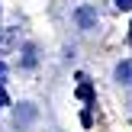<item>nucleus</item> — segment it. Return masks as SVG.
I'll return each instance as SVG.
<instances>
[{
    "label": "nucleus",
    "instance_id": "2",
    "mask_svg": "<svg viewBox=\"0 0 132 132\" xmlns=\"http://www.w3.org/2000/svg\"><path fill=\"white\" fill-rule=\"evenodd\" d=\"M77 94H81L84 100H90V97H94V90H90V84H81V87H77Z\"/></svg>",
    "mask_w": 132,
    "mask_h": 132
},
{
    "label": "nucleus",
    "instance_id": "5",
    "mask_svg": "<svg viewBox=\"0 0 132 132\" xmlns=\"http://www.w3.org/2000/svg\"><path fill=\"white\" fill-rule=\"evenodd\" d=\"M3 77H6V64L0 61V84H3Z\"/></svg>",
    "mask_w": 132,
    "mask_h": 132
},
{
    "label": "nucleus",
    "instance_id": "4",
    "mask_svg": "<svg viewBox=\"0 0 132 132\" xmlns=\"http://www.w3.org/2000/svg\"><path fill=\"white\" fill-rule=\"evenodd\" d=\"M6 106V90H3V84H0V110Z\"/></svg>",
    "mask_w": 132,
    "mask_h": 132
},
{
    "label": "nucleus",
    "instance_id": "3",
    "mask_svg": "<svg viewBox=\"0 0 132 132\" xmlns=\"http://www.w3.org/2000/svg\"><path fill=\"white\" fill-rule=\"evenodd\" d=\"M116 6L119 10H132V0H116Z\"/></svg>",
    "mask_w": 132,
    "mask_h": 132
},
{
    "label": "nucleus",
    "instance_id": "1",
    "mask_svg": "<svg viewBox=\"0 0 132 132\" xmlns=\"http://www.w3.org/2000/svg\"><path fill=\"white\" fill-rule=\"evenodd\" d=\"M116 81H122V84H132V61H122L119 68H116Z\"/></svg>",
    "mask_w": 132,
    "mask_h": 132
}]
</instances>
